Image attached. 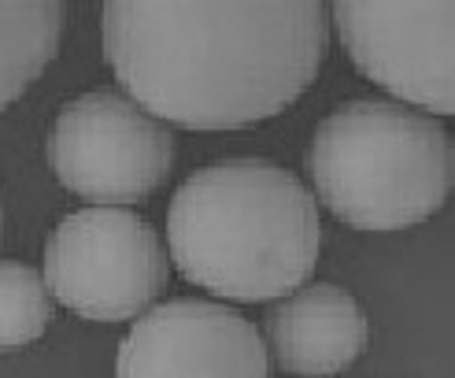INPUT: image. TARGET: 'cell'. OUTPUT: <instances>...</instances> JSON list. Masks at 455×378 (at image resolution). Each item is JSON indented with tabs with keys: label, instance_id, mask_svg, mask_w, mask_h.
Here are the masks:
<instances>
[{
	"label": "cell",
	"instance_id": "6",
	"mask_svg": "<svg viewBox=\"0 0 455 378\" xmlns=\"http://www.w3.org/2000/svg\"><path fill=\"white\" fill-rule=\"evenodd\" d=\"M340 41L371 82L437 116L455 111L451 0H340Z\"/></svg>",
	"mask_w": 455,
	"mask_h": 378
},
{
	"label": "cell",
	"instance_id": "8",
	"mask_svg": "<svg viewBox=\"0 0 455 378\" xmlns=\"http://www.w3.org/2000/svg\"><path fill=\"white\" fill-rule=\"evenodd\" d=\"M267 342L292 374L323 378L345 371L367 349L371 323L348 289L315 282L267 311Z\"/></svg>",
	"mask_w": 455,
	"mask_h": 378
},
{
	"label": "cell",
	"instance_id": "3",
	"mask_svg": "<svg viewBox=\"0 0 455 378\" xmlns=\"http://www.w3.org/2000/svg\"><path fill=\"white\" fill-rule=\"evenodd\" d=\"M318 200L355 230H403L441 212L455 152L448 130L389 101H352L318 123L307 145Z\"/></svg>",
	"mask_w": 455,
	"mask_h": 378
},
{
	"label": "cell",
	"instance_id": "4",
	"mask_svg": "<svg viewBox=\"0 0 455 378\" xmlns=\"http://www.w3.org/2000/svg\"><path fill=\"white\" fill-rule=\"evenodd\" d=\"M44 286L82 319H133L167 289L164 241L130 208L71 212L44 245Z\"/></svg>",
	"mask_w": 455,
	"mask_h": 378
},
{
	"label": "cell",
	"instance_id": "5",
	"mask_svg": "<svg viewBox=\"0 0 455 378\" xmlns=\"http://www.w3.org/2000/svg\"><path fill=\"white\" fill-rule=\"evenodd\" d=\"M49 164L60 182L97 205L152 197L174 167V133L133 101L97 89L60 108L49 133Z\"/></svg>",
	"mask_w": 455,
	"mask_h": 378
},
{
	"label": "cell",
	"instance_id": "2",
	"mask_svg": "<svg viewBox=\"0 0 455 378\" xmlns=\"http://www.w3.org/2000/svg\"><path fill=\"white\" fill-rule=\"evenodd\" d=\"M167 241L193 286L252 304L311 278L323 227L315 197L292 171L270 160H226L178 186Z\"/></svg>",
	"mask_w": 455,
	"mask_h": 378
},
{
	"label": "cell",
	"instance_id": "7",
	"mask_svg": "<svg viewBox=\"0 0 455 378\" xmlns=\"http://www.w3.org/2000/svg\"><path fill=\"white\" fill-rule=\"evenodd\" d=\"M116 378H270L259 330L212 301H167L130 326Z\"/></svg>",
	"mask_w": 455,
	"mask_h": 378
},
{
	"label": "cell",
	"instance_id": "10",
	"mask_svg": "<svg viewBox=\"0 0 455 378\" xmlns=\"http://www.w3.org/2000/svg\"><path fill=\"white\" fill-rule=\"evenodd\" d=\"M52 319L49 286L34 267L0 260V352L37 342Z\"/></svg>",
	"mask_w": 455,
	"mask_h": 378
},
{
	"label": "cell",
	"instance_id": "9",
	"mask_svg": "<svg viewBox=\"0 0 455 378\" xmlns=\"http://www.w3.org/2000/svg\"><path fill=\"white\" fill-rule=\"evenodd\" d=\"M67 22L60 0H0V111L52 63Z\"/></svg>",
	"mask_w": 455,
	"mask_h": 378
},
{
	"label": "cell",
	"instance_id": "1",
	"mask_svg": "<svg viewBox=\"0 0 455 378\" xmlns=\"http://www.w3.org/2000/svg\"><path fill=\"white\" fill-rule=\"evenodd\" d=\"M330 22L318 0H111L104 52L141 111L186 130H237L315 82Z\"/></svg>",
	"mask_w": 455,
	"mask_h": 378
},
{
	"label": "cell",
	"instance_id": "11",
	"mask_svg": "<svg viewBox=\"0 0 455 378\" xmlns=\"http://www.w3.org/2000/svg\"><path fill=\"white\" fill-rule=\"evenodd\" d=\"M0 227H4V208H0Z\"/></svg>",
	"mask_w": 455,
	"mask_h": 378
}]
</instances>
